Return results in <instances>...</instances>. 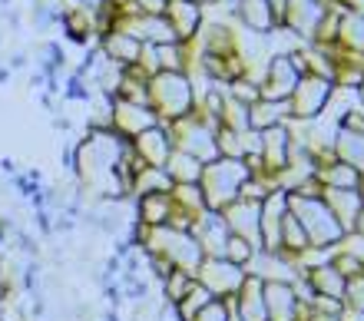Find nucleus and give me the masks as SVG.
Instances as JSON below:
<instances>
[{"mask_svg":"<svg viewBox=\"0 0 364 321\" xmlns=\"http://www.w3.org/2000/svg\"><path fill=\"white\" fill-rule=\"evenodd\" d=\"M202 321H225V315H222V308H215V305H212L209 308V315H205V318Z\"/></svg>","mask_w":364,"mask_h":321,"instance_id":"nucleus-1","label":"nucleus"}]
</instances>
